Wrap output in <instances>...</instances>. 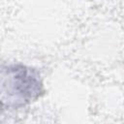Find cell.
<instances>
[{"label":"cell","mask_w":124,"mask_h":124,"mask_svg":"<svg viewBox=\"0 0 124 124\" xmlns=\"http://www.w3.org/2000/svg\"><path fill=\"white\" fill-rule=\"evenodd\" d=\"M42 84L30 69L12 67L0 71V101L8 105L30 102L41 92Z\"/></svg>","instance_id":"1"}]
</instances>
